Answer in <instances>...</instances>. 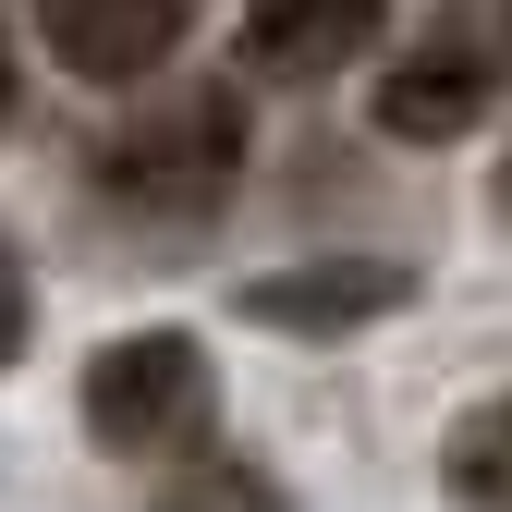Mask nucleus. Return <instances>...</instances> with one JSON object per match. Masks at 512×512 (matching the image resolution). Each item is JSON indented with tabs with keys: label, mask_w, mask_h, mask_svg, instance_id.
<instances>
[{
	"label": "nucleus",
	"mask_w": 512,
	"mask_h": 512,
	"mask_svg": "<svg viewBox=\"0 0 512 512\" xmlns=\"http://www.w3.org/2000/svg\"><path fill=\"white\" fill-rule=\"evenodd\" d=\"M232 159H244V98L232 86H171L159 110H135L98 159V196L135 208V220H208L232 196Z\"/></svg>",
	"instance_id": "f257e3e1"
},
{
	"label": "nucleus",
	"mask_w": 512,
	"mask_h": 512,
	"mask_svg": "<svg viewBox=\"0 0 512 512\" xmlns=\"http://www.w3.org/2000/svg\"><path fill=\"white\" fill-rule=\"evenodd\" d=\"M86 427L110 439V452H135V464L196 452V439H208V354L183 342V330L110 342V354L86 366Z\"/></svg>",
	"instance_id": "f03ea898"
},
{
	"label": "nucleus",
	"mask_w": 512,
	"mask_h": 512,
	"mask_svg": "<svg viewBox=\"0 0 512 512\" xmlns=\"http://www.w3.org/2000/svg\"><path fill=\"white\" fill-rule=\"evenodd\" d=\"M488 98H500V61H488L476 37H427L415 61L378 74V135L452 147V135H476V122H488Z\"/></svg>",
	"instance_id": "7ed1b4c3"
},
{
	"label": "nucleus",
	"mask_w": 512,
	"mask_h": 512,
	"mask_svg": "<svg viewBox=\"0 0 512 512\" xmlns=\"http://www.w3.org/2000/svg\"><path fill=\"white\" fill-rule=\"evenodd\" d=\"M183 13H196V0H37L49 49L74 61L86 86H135V74H159L171 37H183Z\"/></svg>",
	"instance_id": "20e7f679"
},
{
	"label": "nucleus",
	"mask_w": 512,
	"mask_h": 512,
	"mask_svg": "<svg viewBox=\"0 0 512 512\" xmlns=\"http://www.w3.org/2000/svg\"><path fill=\"white\" fill-rule=\"evenodd\" d=\"M366 37H378V0H256L244 13V61L281 86H317L342 61H366Z\"/></svg>",
	"instance_id": "39448f33"
},
{
	"label": "nucleus",
	"mask_w": 512,
	"mask_h": 512,
	"mask_svg": "<svg viewBox=\"0 0 512 512\" xmlns=\"http://www.w3.org/2000/svg\"><path fill=\"white\" fill-rule=\"evenodd\" d=\"M391 305H403L391 256H317V269H281V281L244 293V317H269V330H366Z\"/></svg>",
	"instance_id": "423d86ee"
},
{
	"label": "nucleus",
	"mask_w": 512,
	"mask_h": 512,
	"mask_svg": "<svg viewBox=\"0 0 512 512\" xmlns=\"http://www.w3.org/2000/svg\"><path fill=\"white\" fill-rule=\"evenodd\" d=\"M452 500L464 512H512V391L452 427Z\"/></svg>",
	"instance_id": "0eeeda50"
},
{
	"label": "nucleus",
	"mask_w": 512,
	"mask_h": 512,
	"mask_svg": "<svg viewBox=\"0 0 512 512\" xmlns=\"http://www.w3.org/2000/svg\"><path fill=\"white\" fill-rule=\"evenodd\" d=\"M244 464H208L196 488H171V512H269V500H256V488H232Z\"/></svg>",
	"instance_id": "6e6552de"
},
{
	"label": "nucleus",
	"mask_w": 512,
	"mask_h": 512,
	"mask_svg": "<svg viewBox=\"0 0 512 512\" xmlns=\"http://www.w3.org/2000/svg\"><path fill=\"white\" fill-rule=\"evenodd\" d=\"M25 317H37V305H25V269H13V244H0V366L25 354Z\"/></svg>",
	"instance_id": "1a4fd4ad"
},
{
	"label": "nucleus",
	"mask_w": 512,
	"mask_h": 512,
	"mask_svg": "<svg viewBox=\"0 0 512 512\" xmlns=\"http://www.w3.org/2000/svg\"><path fill=\"white\" fill-rule=\"evenodd\" d=\"M0 122H13V37H0Z\"/></svg>",
	"instance_id": "9d476101"
}]
</instances>
